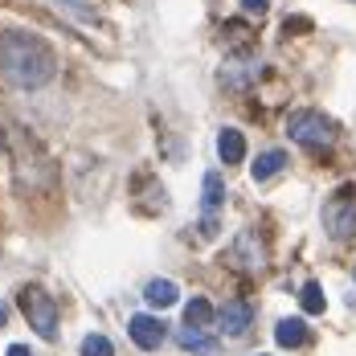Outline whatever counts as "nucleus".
Segmentation results:
<instances>
[{
  "mask_svg": "<svg viewBox=\"0 0 356 356\" xmlns=\"http://www.w3.org/2000/svg\"><path fill=\"white\" fill-rule=\"evenodd\" d=\"M217 323H221L225 336H246L250 323H254V312H250V303H242V299H229V303L217 307Z\"/></svg>",
  "mask_w": 356,
  "mask_h": 356,
  "instance_id": "obj_7",
  "label": "nucleus"
},
{
  "mask_svg": "<svg viewBox=\"0 0 356 356\" xmlns=\"http://www.w3.org/2000/svg\"><path fill=\"white\" fill-rule=\"evenodd\" d=\"M143 299H147L152 307H172V303L180 299V291H177L172 279H152V283L143 286Z\"/></svg>",
  "mask_w": 356,
  "mask_h": 356,
  "instance_id": "obj_12",
  "label": "nucleus"
},
{
  "mask_svg": "<svg viewBox=\"0 0 356 356\" xmlns=\"http://www.w3.org/2000/svg\"><path fill=\"white\" fill-rule=\"evenodd\" d=\"M127 336H131V344H136V348H143V353H156V348L164 344L168 327L156 320V316H131V323H127Z\"/></svg>",
  "mask_w": 356,
  "mask_h": 356,
  "instance_id": "obj_6",
  "label": "nucleus"
},
{
  "mask_svg": "<svg viewBox=\"0 0 356 356\" xmlns=\"http://www.w3.org/2000/svg\"><path fill=\"white\" fill-rule=\"evenodd\" d=\"M323 229L336 242H353L356 238V188L344 184L340 193H332V201L323 205Z\"/></svg>",
  "mask_w": 356,
  "mask_h": 356,
  "instance_id": "obj_3",
  "label": "nucleus"
},
{
  "mask_svg": "<svg viewBox=\"0 0 356 356\" xmlns=\"http://www.w3.org/2000/svg\"><path fill=\"white\" fill-rule=\"evenodd\" d=\"M21 312H25V320H29V327L37 336L58 340V307H54V299L41 286H25L21 291Z\"/></svg>",
  "mask_w": 356,
  "mask_h": 356,
  "instance_id": "obj_4",
  "label": "nucleus"
},
{
  "mask_svg": "<svg viewBox=\"0 0 356 356\" xmlns=\"http://www.w3.org/2000/svg\"><path fill=\"white\" fill-rule=\"evenodd\" d=\"M258 356H266V353H258Z\"/></svg>",
  "mask_w": 356,
  "mask_h": 356,
  "instance_id": "obj_21",
  "label": "nucleus"
},
{
  "mask_svg": "<svg viewBox=\"0 0 356 356\" xmlns=\"http://www.w3.org/2000/svg\"><path fill=\"white\" fill-rule=\"evenodd\" d=\"M8 320V307H4V303H0V323Z\"/></svg>",
  "mask_w": 356,
  "mask_h": 356,
  "instance_id": "obj_20",
  "label": "nucleus"
},
{
  "mask_svg": "<svg viewBox=\"0 0 356 356\" xmlns=\"http://www.w3.org/2000/svg\"><path fill=\"white\" fill-rule=\"evenodd\" d=\"M217 156H221V164H242V156H246V136H242L238 127H221V131H217Z\"/></svg>",
  "mask_w": 356,
  "mask_h": 356,
  "instance_id": "obj_10",
  "label": "nucleus"
},
{
  "mask_svg": "<svg viewBox=\"0 0 356 356\" xmlns=\"http://www.w3.org/2000/svg\"><path fill=\"white\" fill-rule=\"evenodd\" d=\"M221 201H225V180L217 177V172H205V180H201V234H205V238L217 234Z\"/></svg>",
  "mask_w": 356,
  "mask_h": 356,
  "instance_id": "obj_5",
  "label": "nucleus"
},
{
  "mask_svg": "<svg viewBox=\"0 0 356 356\" xmlns=\"http://www.w3.org/2000/svg\"><path fill=\"white\" fill-rule=\"evenodd\" d=\"M286 168V152H279V147H270V152H262L258 160H254V180H270L275 172H283Z\"/></svg>",
  "mask_w": 356,
  "mask_h": 356,
  "instance_id": "obj_14",
  "label": "nucleus"
},
{
  "mask_svg": "<svg viewBox=\"0 0 356 356\" xmlns=\"http://www.w3.org/2000/svg\"><path fill=\"white\" fill-rule=\"evenodd\" d=\"M234 262H238L242 270H262V266H266V250H262V238H258L254 229H242V234H238V242H234Z\"/></svg>",
  "mask_w": 356,
  "mask_h": 356,
  "instance_id": "obj_8",
  "label": "nucleus"
},
{
  "mask_svg": "<svg viewBox=\"0 0 356 356\" xmlns=\"http://www.w3.org/2000/svg\"><path fill=\"white\" fill-rule=\"evenodd\" d=\"M180 348L201 353V356H217V340L205 336V327H180Z\"/></svg>",
  "mask_w": 356,
  "mask_h": 356,
  "instance_id": "obj_13",
  "label": "nucleus"
},
{
  "mask_svg": "<svg viewBox=\"0 0 356 356\" xmlns=\"http://www.w3.org/2000/svg\"><path fill=\"white\" fill-rule=\"evenodd\" d=\"M307 25H312V21H307V17H291V21H286V29H291V33H303V29H307Z\"/></svg>",
  "mask_w": 356,
  "mask_h": 356,
  "instance_id": "obj_18",
  "label": "nucleus"
},
{
  "mask_svg": "<svg viewBox=\"0 0 356 356\" xmlns=\"http://www.w3.org/2000/svg\"><path fill=\"white\" fill-rule=\"evenodd\" d=\"M307 340H312V332H307V323L299 320V316L275 323V344H279V348H303Z\"/></svg>",
  "mask_w": 356,
  "mask_h": 356,
  "instance_id": "obj_9",
  "label": "nucleus"
},
{
  "mask_svg": "<svg viewBox=\"0 0 356 356\" xmlns=\"http://www.w3.org/2000/svg\"><path fill=\"white\" fill-rule=\"evenodd\" d=\"M209 323H217V307L205 295H197V299L184 303V327H209Z\"/></svg>",
  "mask_w": 356,
  "mask_h": 356,
  "instance_id": "obj_11",
  "label": "nucleus"
},
{
  "mask_svg": "<svg viewBox=\"0 0 356 356\" xmlns=\"http://www.w3.org/2000/svg\"><path fill=\"white\" fill-rule=\"evenodd\" d=\"M299 307H303L307 316H323V307H327L323 286L320 283H303V286H299Z\"/></svg>",
  "mask_w": 356,
  "mask_h": 356,
  "instance_id": "obj_15",
  "label": "nucleus"
},
{
  "mask_svg": "<svg viewBox=\"0 0 356 356\" xmlns=\"http://www.w3.org/2000/svg\"><path fill=\"white\" fill-rule=\"evenodd\" d=\"M242 8H246V13H254V17H262V13L270 8V0H242Z\"/></svg>",
  "mask_w": 356,
  "mask_h": 356,
  "instance_id": "obj_17",
  "label": "nucleus"
},
{
  "mask_svg": "<svg viewBox=\"0 0 356 356\" xmlns=\"http://www.w3.org/2000/svg\"><path fill=\"white\" fill-rule=\"evenodd\" d=\"M78 353L82 356H115V344H111L103 332H86L82 344H78Z\"/></svg>",
  "mask_w": 356,
  "mask_h": 356,
  "instance_id": "obj_16",
  "label": "nucleus"
},
{
  "mask_svg": "<svg viewBox=\"0 0 356 356\" xmlns=\"http://www.w3.org/2000/svg\"><path fill=\"white\" fill-rule=\"evenodd\" d=\"M286 136L295 143H303V147H312V152H327L336 143V136H340V127L320 111H295L286 119Z\"/></svg>",
  "mask_w": 356,
  "mask_h": 356,
  "instance_id": "obj_2",
  "label": "nucleus"
},
{
  "mask_svg": "<svg viewBox=\"0 0 356 356\" xmlns=\"http://www.w3.org/2000/svg\"><path fill=\"white\" fill-rule=\"evenodd\" d=\"M8 356H33L25 344H8Z\"/></svg>",
  "mask_w": 356,
  "mask_h": 356,
  "instance_id": "obj_19",
  "label": "nucleus"
},
{
  "mask_svg": "<svg viewBox=\"0 0 356 356\" xmlns=\"http://www.w3.org/2000/svg\"><path fill=\"white\" fill-rule=\"evenodd\" d=\"M0 74L17 90H41L58 74V58L37 33L4 29L0 33Z\"/></svg>",
  "mask_w": 356,
  "mask_h": 356,
  "instance_id": "obj_1",
  "label": "nucleus"
}]
</instances>
